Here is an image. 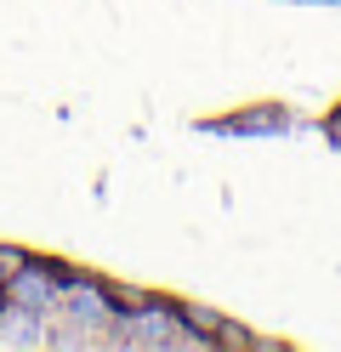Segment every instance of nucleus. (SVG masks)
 Returning <instances> with one entry per match:
<instances>
[{"label":"nucleus","mask_w":341,"mask_h":352,"mask_svg":"<svg viewBox=\"0 0 341 352\" xmlns=\"http://www.w3.org/2000/svg\"><path fill=\"white\" fill-rule=\"evenodd\" d=\"M0 273H6V256H0Z\"/></svg>","instance_id":"obj_2"},{"label":"nucleus","mask_w":341,"mask_h":352,"mask_svg":"<svg viewBox=\"0 0 341 352\" xmlns=\"http://www.w3.org/2000/svg\"><path fill=\"white\" fill-rule=\"evenodd\" d=\"M335 125H341V114H335Z\"/></svg>","instance_id":"obj_3"},{"label":"nucleus","mask_w":341,"mask_h":352,"mask_svg":"<svg viewBox=\"0 0 341 352\" xmlns=\"http://www.w3.org/2000/svg\"><path fill=\"white\" fill-rule=\"evenodd\" d=\"M57 290H63V278H52V267H34V261L6 278V296H12V307H23V313H45V307L57 301Z\"/></svg>","instance_id":"obj_1"}]
</instances>
